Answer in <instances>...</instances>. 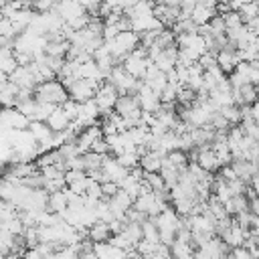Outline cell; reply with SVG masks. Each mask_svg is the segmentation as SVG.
Returning <instances> with one entry per match:
<instances>
[{"label": "cell", "instance_id": "ffe728a7", "mask_svg": "<svg viewBox=\"0 0 259 259\" xmlns=\"http://www.w3.org/2000/svg\"><path fill=\"white\" fill-rule=\"evenodd\" d=\"M162 164H164V154H160V152L148 150L144 156H140V168H142L146 174L160 172V170H162Z\"/></svg>", "mask_w": 259, "mask_h": 259}, {"label": "cell", "instance_id": "484cf974", "mask_svg": "<svg viewBox=\"0 0 259 259\" xmlns=\"http://www.w3.org/2000/svg\"><path fill=\"white\" fill-rule=\"evenodd\" d=\"M212 16H217V8H206L202 4H196L192 14H190V20L196 24V26H204L212 20Z\"/></svg>", "mask_w": 259, "mask_h": 259}, {"label": "cell", "instance_id": "7dc6e473", "mask_svg": "<svg viewBox=\"0 0 259 259\" xmlns=\"http://www.w3.org/2000/svg\"><path fill=\"white\" fill-rule=\"evenodd\" d=\"M257 101H259V95H257Z\"/></svg>", "mask_w": 259, "mask_h": 259}, {"label": "cell", "instance_id": "7c38bea8", "mask_svg": "<svg viewBox=\"0 0 259 259\" xmlns=\"http://www.w3.org/2000/svg\"><path fill=\"white\" fill-rule=\"evenodd\" d=\"M99 138H103V132H101L99 123H93V125H89V127H85V130H81V132L77 134L75 146H77V150H79L81 154H85V152L91 150V146H93Z\"/></svg>", "mask_w": 259, "mask_h": 259}, {"label": "cell", "instance_id": "e575fe53", "mask_svg": "<svg viewBox=\"0 0 259 259\" xmlns=\"http://www.w3.org/2000/svg\"><path fill=\"white\" fill-rule=\"evenodd\" d=\"M221 16H223V20H225V26H227V30L239 28V26L243 24V20H241V16H239V12H237V10H229V12L221 14ZM225 34H227V32H225Z\"/></svg>", "mask_w": 259, "mask_h": 259}, {"label": "cell", "instance_id": "4fadbf2b", "mask_svg": "<svg viewBox=\"0 0 259 259\" xmlns=\"http://www.w3.org/2000/svg\"><path fill=\"white\" fill-rule=\"evenodd\" d=\"M89 182H91V176L83 170H67L65 172V184L75 194H85Z\"/></svg>", "mask_w": 259, "mask_h": 259}, {"label": "cell", "instance_id": "d6986e66", "mask_svg": "<svg viewBox=\"0 0 259 259\" xmlns=\"http://www.w3.org/2000/svg\"><path fill=\"white\" fill-rule=\"evenodd\" d=\"M45 123L49 125V130H51V132H55V134H61V132L69 130V125H71V119H69V117H67V113L63 111V107L59 105V107H55V109H53V113L49 115V119H47Z\"/></svg>", "mask_w": 259, "mask_h": 259}, {"label": "cell", "instance_id": "ac0fdd59", "mask_svg": "<svg viewBox=\"0 0 259 259\" xmlns=\"http://www.w3.org/2000/svg\"><path fill=\"white\" fill-rule=\"evenodd\" d=\"M154 16L160 20L162 26H174V22L180 16V8H172V6H166V4L156 2L154 4Z\"/></svg>", "mask_w": 259, "mask_h": 259}, {"label": "cell", "instance_id": "5b68a950", "mask_svg": "<svg viewBox=\"0 0 259 259\" xmlns=\"http://www.w3.org/2000/svg\"><path fill=\"white\" fill-rule=\"evenodd\" d=\"M117 97H119L117 89H115L111 83L101 81V83H99V87H97V91H95V95H93V101L97 103V107H99L101 115H107V113H111V111H113Z\"/></svg>", "mask_w": 259, "mask_h": 259}, {"label": "cell", "instance_id": "74e56055", "mask_svg": "<svg viewBox=\"0 0 259 259\" xmlns=\"http://www.w3.org/2000/svg\"><path fill=\"white\" fill-rule=\"evenodd\" d=\"M117 190H119V186L115 182H101V194H103V198L113 196Z\"/></svg>", "mask_w": 259, "mask_h": 259}, {"label": "cell", "instance_id": "b9f144b4", "mask_svg": "<svg viewBox=\"0 0 259 259\" xmlns=\"http://www.w3.org/2000/svg\"><path fill=\"white\" fill-rule=\"evenodd\" d=\"M249 2H255V0H233L229 6H231V10H239L243 4H249Z\"/></svg>", "mask_w": 259, "mask_h": 259}, {"label": "cell", "instance_id": "4316f807", "mask_svg": "<svg viewBox=\"0 0 259 259\" xmlns=\"http://www.w3.org/2000/svg\"><path fill=\"white\" fill-rule=\"evenodd\" d=\"M225 210L227 214H239L243 210H249V198L247 194H235L225 202Z\"/></svg>", "mask_w": 259, "mask_h": 259}, {"label": "cell", "instance_id": "1f68e13d", "mask_svg": "<svg viewBox=\"0 0 259 259\" xmlns=\"http://www.w3.org/2000/svg\"><path fill=\"white\" fill-rule=\"evenodd\" d=\"M144 184H146V186H148L152 192H156V194L168 192V190H166V184H164V180H162V176H160V172L146 174V176H144Z\"/></svg>", "mask_w": 259, "mask_h": 259}, {"label": "cell", "instance_id": "e0dca14e", "mask_svg": "<svg viewBox=\"0 0 259 259\" xmlns=\"http://www.w3.org/2000/svg\"><path fill=\"white\" fill-rule=\"evenodd\" d=\"M69 206V194H67V188L63 190H57V192H49V198H47V210L55 212V214H63Z\"/></svg>", "mask_w": 259, "mask_h": 259}, {"label": "cell", "instance_id": "f546056e", "mask_svg": "<svg viewBox=\"0 0 259 259\" xmlns=\"http://www.w3.org/2000/svg\"><path fill=\"white\" fill-rule=\"evenodd\" d=\"M81 158H83V170H85L87 174H91V172H95V170H101L103 156H99V154H95V152H85V154H81Z\"/></svg>", "mask_w": 259, "mask_h": 259}, {"label": "cell", "instance_id": "ab89813d", "mask_svg": "<svg viewBox=\"0 0 259 259\" xmlns=\"http://www.w3.org/2000/svg\"><path fill=\"white\" fill-rule=\"evenodd\" d=\"M249 188L253 190L255 196H259V174H253L251 180H249Z\"/></svg>", "mask_w": 259, "mask_h": 259}, {"label": "cell", "instance_id": "d590c367", "mask_svg": "<svg viewBox=\"0 0 259 259\" xmlns=\"http://www.w3.org/2000/svg\"><path fill=\"white\" fill-rule=\"evenodd\" d=\"M57 2H59V0H34V2H32V8H34V12H38V14H45V12H51V10H55Z\"/></svg>", "mask_w": 259, "mask_h": 259}, {"label": "cell", "instance_id": "f35d334b", "mask_svg": "<svg viewBox=\"0 0 259 259\" xmlns=\"http://www.w3.org/2000/svg\"><path fill=\"white\" fill-rule=\"evenodd\" d=\"M231 257H233V259H253V255H251L249 249H245V247H235V249H231Z\"/></svg>", "mask_w": 259, "mask_h": 259}, {"label": "cell", "instance_id": "7bdbcfd3", "mask_svg": "<svg viewBox=\"0 0 259 259\" xmlns=\"http://www.w3.org/2000/svg\"><path fill=\"white\" fill-rule=\"evenodd\" d=\"M160 4H166V6H172V8H180V2L182 0H158Z\"/></svg>", "mask_w": 259, "mask_h": 259}, {"label": "cell", "instance_id": "30bf717a", "mask_svg": "<svg viewBox=\"0 0 259 259\" xmlns=\"http://www.w3.org/2000/svg\"><path fill=\"white\" fill-rule=\"evenodd\" d=\"M130 170H125L113 156H103V162H101V174H103V180L105 182H115V184H119L123 178H125V174H127Z\"/></svg>", "mask_w": 259, "mask_h": 259}, {"label": "cell", "instance_id": "bcb514c9", "mask_svg": "<svg viewBox=\"0 0 259 259\" xmlns=\"http://www.w3.org/2000/svg\"><path fill=\"white\" fill-rule=\"evenodd\" d=\"M255 4H257V10H259V0H255Z\"/></svg>", "mask_w": 259, "mask_h": 259}, {"label": "cell", "instance_id": "603a6c76", "mask_svg": "<svg viewBox=\"0 0 259 259\" xmlns=\"http://www.w3.org/2000/svg\"><path fill=\"white\" fill-rule=\"evenodd\" d=\"M16 99H18V87L8 79L0 83V107H16Z\"/></svg>", "mask_w": 259, "mask_h": 259}, {"label": "cell", "instance_id": "d4e9b609", "mask_svg": "<svg viewBox=\"0 0 259 259\" xmlns=\"http://www.w3.org/2000/svg\"><path fill=\"white\" fill-rule=\"evenodd\" d=\"M117 186H119V190H123L125 194H130V196L136 200V196L142 192L144 180H142V178H136L134 174H130V172H127V174H125V178H123V180H121Z\"/></svg>", "mask_w": 259, "mask_h": 259}, {"label": "cell", "instance_id": "60d3db41", "mask_svg": "<svg viewBox=\"0 0 259 259\" xmlns=\"http://www.w3.org/2000/svg\"><path fill=\"white\" fill-rule=\"evenodd\" d=\"M251 119L259 125V101H255V103L251 105Z\"/></svg>", "mask_w": 259, "mask_h": 259}, {"label": "cell", "instance_id": "ba28073f", "mask_svg": "<svg viewBox=\"0 0 259 259\" xmlns=\"http://www.w3.org/2000/svg\"><path fill=\"white\" fill-rule=\"evenodd\" d=\"M192 158H194V162H196L204 172L214 174L217 170H221V162H219V158H217V154L212 152L210 146L194 148V150H192Z\"/></svg>", "mask_w": 259, "mask_h": 259}, {"label": "cell", "instance_id": "d6a6232c", "mask_svg": "<svg viewBox=\"0 0 259 259\" xmlns=\"http://www.w3.org/2000/svg\"><path fill=\"white\" fill-rule=\"evenodd\" d=\"M219 111L225 115V119L229 121V125H239V123H241V107H239V105L231 103V105L221 107Z\"/></svg>", "mask_w": 259, "mask_h": 259}, {"label": "cell", "instance_id": "ee69618b", "mask_svg": "<svg viewBox=\"0 0 259 259\" xmlns=\"http://www.w3.org/2000/svg\"><path fill=\"white\" fill-rule=\"evenodd\" d=\"M2 259H22V255H18V253H12V251H10V253H6Z\"/></svg>", "mask_w": 259, "mask_h": 259}, {"label": "cell", "instance_id": "9c48e42d", "mask_svg": "<svg viewBox=\"0 0 259 259\" xmlns=\"http://www.w3.org/2000/svg\"><path fill=\"white\" fill-rule=\"evenodd\" d=\"M136 97H138L140 109H142V111H146V113H156V111L160 109V105H162L160 95H158V93H154V91H152V89H150V87H148L144 81L140 83Z\"/></svg>", "mask_w": 259, "mask_h": 259}, {"label": "cell", "instance_id": "3957f363", "mask_svg": "<svg viewBox=\"0 0 259 259\" xmlns=\"http://www.w3.org/2000/svg\"><path fill=\"white\" fill-rule=\"evenodd\" d=\"M105 81L111 83V85L117 89L119 95H123V93H132V95H136V93H138V87H140V83H142V81L134 79L121 65H115V67L111 69V73L107 75Z\"/></svg>", "mask_w": 259, "mask_h": 259}, {"label": "cell", "instance_id": "4dcf8cb0", "mask_svg": "<svg viewBox=\"0 0 259 259\" xmlns=\"http://www.w3.org/2000/svg\"><path fill=\"white\" fill-rule=\"evenodd\" d=\"M115 160H117L125 170H132V168L140 166V154H138V150H136V148L125 150V152H123V154H119Z\"/></svg>", "mask_w": 259, "mask_h": 259}, {"label": "cell", "instance_id": "44dd1931", "mask_svg": "<svg viewBox=\"0 0 259 259\" xmlns=\"http://www.w3.org/2000/svg\"><path fill=\"white\" fill-rule=\"evenodd\" d=\"M87 239L91 243H107L111 239V229L107 223L103 221H95L89 229H87Z\"/></svg>", "mask_w": 259, "mask_h": 259}, {"label": "cell", "instance_id": "52a82bcc", "mask_svg": "<svg viewBox=\"0 0 259 259\" xmlns=\"http://www.w3.org/2000/svg\"><path fill=\"white\" fill-rule=\"evenodd\" d=\"M214 61H217V67H219L225 75L233 73V71H235V67L241 63L239 53H237V47H235V45H231V42H227L221 51H217Z\"/></svg>", "mask_w": 259, "mask_h": 259}, {"label": "cell", "instance_id": "8d00e7d4", "mask_svg": "<svg viewBox=\"0 0 259 259\" xmlns=\"http://www.w3.org/2000/svg\"><path fill=\"white\" fill-rule=\"evenodd\" d=\"M89 152H95V154H99V156H107V154H109V148H107L105 138H99V140L91 146V150H89Z\"/></svg>", "mask_w": 259, "mask_h": 259}, {"label": "cell", "instance_id": "2e32d148", "mask_svg": "<svg viewBox=\"0 0 259 259\" xmlns=\"http://www.w3.org/2000/svg\"><path fill=\"white\" fill-rule=\"evenodd\" d=\"M257 95H259V87L247 83V85H241V87H235L233 89V103L243 107V105H253L257 101Z\"/></svg>", "mask_w": 259, "mask_h": 259}, {"label": "cell", "instance_id": "f6af8a7d", "mask_svg": "<svg viewBox=\"0 0 259 259\" xmlns=\"http://www.w3.org/2000/svg\"><path fill=\"white\" fill-rule=\"evenodd\" d=\"M217 2H219V4H231L233 0H217Z\"/></svg>", "mask_w": 259, "mask_h": 259}, {"label": "cell", "instance_id": "5bb4252c", "mask_svg": "<svg viewBox=\"0 0 259 259\" xmlns=\"http://www.w3.org/2000/svg\"><path fill=\"white\" fill-rule=\"evenodd\" d=\"M247 235H249V231L247 229H243L235 219H233V223H231V227L219 237L229 249H235V247H243V243H245V239H247Z\"/></svg>", "mask_w": 259, "mask_h": 259}, {"label": "cell", "instance_id": "8992f818", "mask_svg": "<svg viewBox=\"0 0 259 259\" xmlns=\"http://www.w3.org/2000/svg\"><path fill=\"white\" fill-rule=\"evenodd\" d=\"M97 87H99V83H95V81L75 79V81H71L65 89H67V93H69V99H73V101H77V103H83V101H87V99H93Z\"/></svg>", "mask_w": 259, "mask_h": 259}, {"label": "cell", "instance_id": "277c9868", "mask_svg": "<svg viewBox=\"0 0 259 259\" xmlns=\"http://www.w3.org/2000/svg\"><path fill=\"white\" fill-rule=\"evenodd\" d=\"M150 63H152V61L148 59V51H146L144 47H138L134 53H130V55L121 61V67H123V69H125L134 79L142 81Z\"/></svg>", "mask_w": 259, "mask_h": 259}, {"label": "cell", "instance_id": "7402d4cb", "mask_svg": "<svg viewBox=\"0 0 259 259\" xmlns=\"http://www.w3.org/2000/svg\"><path fill=\"white\" fill-rule=\"evenodd\" d=\"M162 166H168V168H172L176 172H182V170L188 168V154L182 152V150H172V152H168L164 156V164Z\"/></svg>", "mask_w": 259, "mask_h": 259}, {"label": "cell", "instance_id": "8fae6325", "mask_svg": "<svg viewBox=\"0 0 259 259\" xmlns=\"http://www.w3.org/2000/svg\"><path fill=\"white\" fill-rule=\"evenodd\" d=\"M55 12L61 16V20L65 24H71L73 20L81 18L83 14H87V10L79 2H75V0H59L57 6H55Z\"/></svg>", "mask_w": 259, "mask_h": 259}, {"label": "cell", "instance_id": "83f0119b", "mask_svg": "<svg viewBox=\"0 0 259 259\" xmlns=\"http://www.w3.org/2000/svg\"><path fill=\"white\" fill-rule=\"evenodd\" d=\"M170 255L174 259H194V247H192V243L174 239V243L170 245Z\"/></svg>", "mask_w": 259, "mask_h": 259}, {"label": "cell", "instance_id": "836d02e7", "mask_svg": "<svg viewBox=\"0 0 259 259\" xmlns=\"http://www.w3.org/2000/svg\"><path fill=\"white\" fill-rule=\"evenodd\" d=\"M239 16H241V20H243V24H251L257 16H259V10H257V4L255 2H249V4H243L239 10Z\"/></svg>", "mask_w": 259, "mask_h": 259}, {"label": "cell", "instance_id": "6da1fadb", "mask_svg": "<svg viewBox=\"0 0 259 259\" xmlns=\"http://www.w3.org/2000/svg\"><path fill=\"white\" fill-rule=\"evenodd\" d=\"M154 223H156V227H158V233H160V243L170 247V245L174 243V239H176V233H178V229H180V223H182L180 214H178L174 208L166 206V208H164L160 214H156V217H154Z\"/></svg>", "mask_w": 259, "mask_h": 259}, {"label": "cell", "instance_id": "f1b7e54d", "mask_svg": "<svg viewBox=\"0 0 259 259\" xmlns=\"http://www.w3.org/2000/svg\"><path fill=\"white\" fill-rule=\"evenodd\" d=\"M142 239H146L148 243L160 245V233H158V227H156L154 219H146L142 223Z\"/></svg>", "mask_w": 259, "mask_h": 259}, {"label": "cell", "instance_id": "7a4b0ae2", "mask_svg": "<svg viewBox=\"0 0 259 259\" xmlns=\"http://www.w3.org/2000/svg\"><path fill=\"white\" fill-rule=\"evenodd\" d=\"M34 99L38 103H51L55 107L63 105L67 99H69V93L65 89V85L59 81V79H51V81H45V83H38L32 91Z\"/></svg>", "mask_w": 259, "mask_h": 259}, {"label": "cell", "instance_id": "9a60e30c", "mask_svg": "<svg viewBox=\"0 0 259 259\" xmlns=\"http://www.w3.org/2000/svg\"><path fill=\"white\" fill-rule=\"evenodd\" d=\"M176 59H178V49H176V47H168V49H162V51L152 59V63H154L162 73H170V71H174V67H176Z\"/></svg>", "mask_w": 259, "mask_h": 259}, {"label": "cell", "instance_id": "cb8c5ba5", "mask_svg": "<svg viewBox=\"0 0 259 259\" xmlns=\"http://www.w3.org/2000/svg\"><path fill=\"white\" fill-rule=\"evenodd\" d=\"M229 166L233 168L235 176H237L239 180H243V182H249L251 176L255 174V166H253V162H249V160H231Z\"/></svg>", "mask_w": 259, "mask_h": 259}]
</instances>
